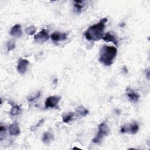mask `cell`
Segmentation results:
<instances>
[{
    "mask_svg": "<svg viewBox=\"0 0 150 150\" xmlns=\"http://www.w3.org/2000/svg\"><path fill=\"white\" fill-rule=\"evenodd\" d=\"M36 28L33 25L30 26L25 29L26 33L29 35H33L36 32Z\"/></svg>",
    "mask_w": 150,
    "mask_h": 150,
    "instance_id": "ac0fdd59",
    "label": "cell"
},
{
    "mask_svg": "<svg viewBox=\"0 0 150 150\" xmlns=\"http://www.w3.org/2000/svg\"><path fill=\"white\" fill-rule=\"evenodd\" d=\"M9 134L11 136H18L21 133L20 128L19 126V124L15 121L13 123H12L9 127Z\"/></svg>",
    "mask_w": 150,
    "mask_h": 150,
    "instance_id": "ba28073f",
    "label": "cell"
},
{
    "mask_svg": "<svg viewBox=\"0 0 150 150\" xmlns=\"http://www.w3.org/2000/svg\"><path fill=\"white\" fill-rule=\"evenodd\" d=\"M86 2L83 1H73L74 11L77 13H81L86 6Z\"/></svg>",
    "mask_w": 150,
    "mask_h": 150,
    "instance_id": "8fae6325",
    "label": "cell"
},
{
    "mask_svg": "<svg viewBox=\"0 0 150 150\" xmlns=\"http://www.w3.org/2000/svg\"><path fill=\"white\" fill-rule=\"evenodd\" d=\"M10 34L12 36L16 38H21L23 34L21 26L19 24H16L10 30Z\"/></svg>",
    "mask_w": 150,
    "mask_h": 150,
    "instance_id": "9c48e42d",
    "label": "cell"
},
{
    "mask_svg": "<svg viewBox=\"0 0 150 150\" xmlns=\"http://www.w3.org/2000/svg\"><path fill=\"white\" fill-rule=\"evenodd\" d=\"M110 129L105 122H101L98 126V132L96 136L91 139V142L94 144H100L103 138L107 136L110 133Z\"/></svg>",
    "mask_w": 150,
    "mask_h": 150,
    "instance_id": "3957f363",
    "label": "cell"
},
{
    "mask_svg": "<svg viewBox=\"0 0 150 150\" xmlns=\"http://www.w3.org/2000/svg\"><path fill=\"white\" fill-rule=\"evenodd\" d=\"M54 139V136L49 131L45 132L42 137V141L45 145H49Z\"/></svg>",
    "mask_w": 150,
    "mask_h": 150,
    "instance_id": "4fadbf2b",
    "label": "cell"
},
{
    "mask_svg": "<svg viewBox=\"0 0 150 150\" xmlns=\"http://www.w3.org/2000/svg\"><path fill=\"white\" fill-rule=\"evenodd\" d=\"M60 100L61 97L59 96H51L48 97L45 102V108H58V104Z\"/></svg>",
    "mask_w": 150,
    "mask_h": 150,
    "instance_id": "277c9868",
    "label": "cell"
},
{
    "mask_svg": "<svg viewBox=\"0 0 150 150\" xmlns=\"http://www.w3.org/2000/svg\"><path fill=\"white\" fill-rule=\"evenodd\" d=\"M126 93L128 99L132 103H137L139 98V95L138 93L135 91L134 90L127 88H126Z\"/></svg>",
    "mask_w": 150,
    "mask_h": 150,
    "instance_id": "52a82bcc",
    "label": "cell"
},
{
    "mask_svg": "<svg viewBox=\"0 0 150 150\" xmlns=\"http://www.w3.org/2000/svg\"><path fill=\"white\" fill-rule=\"evenodd\" d=\"M43 122H44V119H43H43H41L39 122H38V123H37L35 126L32 127V128L30 129L31 131H34V130H35L37 128L39 127V126L41 125V124H42Z\"/></svg>",
    "mask_w": 150,
    "mask_h": 150,
    "instance_id": "7402d4cb",
    "label": "cell"
},
{
    "mask_svg": "<svg viewBox=\"0 0 150 150\" xmlns=\"http://www.w3.org/2000/svg\"><path fill=\"white\" fill-rule=\"evenodd\" d=\"M11 105L12 108L10 111V114L11 116L18 115L21 112V108L20 105L15 104H11Z\"/></svg>",
    "mask_w": 150,
    "mask_h": 150,
    "instance_id": "5bb4252c",
    "label": "cell"
},
{
    "mask_svg": "<svg viewBox=\"0 0 150 150\" xmlns=\"http://www.w3.org/2000/svg\"><path fill=\"white\" fill-rule=\"evenodd\" d=\"M107 21L108 19L107 18H104L98 23L90 26L84 32L86 39L88 41H98L102 39Z\"/></svg>",
    "mask_w": 150,
    "mask_h": 150,
    "instance_id": "6da1fadb",
    "label": "cell"
},
{
    "mask_svg": "<svg viewBox=\"0 0 150 150\" xmlns=\"http://www.w3.org/2000/svg\"><path fill=\"white\" fill-rule=\"evenodd\" d=\"M15 48V42L13 40H11L7 43V50L8 52L12 50Z\"/></svg>",
    "mask_w": 150,
    "mask_h": 150,
    "instance_id": "d6986e66",
    "label": "cell"
},
{
    "mask_svg": "<svg viewBox=\"0 0 150 150\" xmlns=\"http://www.w3.org/2000/svg\"><path fill=\"white\" fill-rule=\"evenodd\" d=\"M76 112L78 114V115L80 116V117H86L89 112L88 110L82 105L76 108Z\"/></svg>",
    "mask_w": 150,
    "mask_h": 150,
    "instance_id": "2e32d148",
    "label": "cell"
},
{
    "mask_svg": "<svg viewBox=\"0 0 150 150\" xmlns=\"http://www.w3.org/2000/svg\"><path fill=\"white\" fill-rule=\"evenodd\" d=\"M41 95V93L40 92H38L36 94H34L33 96H30L28 98V101L29 102H32L33 101L35 100H36V98H38Z\"/></svg>",
    "mask_w": 150,
    "mask_h": 150,
    "instance_id": "44dd1931",
    "label": "cell"
},
{
    "mask_svg": "<svg viewBox=\"0 0 150 150\" xmlns=\"http://www.w3.org/2000/svg\"><path fill=\"white\" fill-rule=\"evenodd\" d=\"M50 38L53 42H57L60 40H66L67 39V34L65 33H60L59 32H54L50 35Z\"/></svg>",
    "mask_w": 150,
    "mask_h": 150,
    "instance_id": "30bf717a",
    "label": "cell"
},
{
    "mask_svg": "<svg viewBox=\"0 0 150 150\" xmlns=\"http://www.w3.org/2000/svg\"><path fill=\"white\" fill-rule=\"evenodd\" d=\"M117 54L116 47L111 46L103 45L100 50L98 61L105 66H111Z\"/></svg>",
    "mask_w": 150,
    "mask_h": 150,
    "instance_id": "7a4b0ae2",
    "label": "cell"
},
{
    "mask_svg": "<svg viewBox=\"0 0 150 150\" xmlns=\"http://www.w3.org/2000/svg\"><path fill=\"white\" fill-rule=\"evenodd\" d=\"M74 117V113L73 112H69L62 116V120L64 123H68L73 119Z\"/></svg>",
    "mask_w": 150,
    "mask_h": 150,
    "instance_id": "e0dca14e",
    "label": "cell"
},
{
    "mask_svg": "<svg viewBox=\"0 0 150 150\" xmlns=\"http://www.w3.org/2000/svg\"><path fill=\"white\" fill-rule=\"evenodd\" d=\"M6 131V127L4 126V125H2L1 124V127H0V139L1 141L3 139L4 137L5 136Z\"/></svg>",
    "mask_w": 150,
    "mask_h": 150,
    "instance_id": "ffe728a7",
    "label": "cell"
},
{
    "mask_svg": "<svg viewBox=\"0 0 150 150\" xmlns=\"http://www.w3.org/2000/svg\"><path fill=\"white\" fill-rule=\"evenodd\" d=\"M49 38L48 32L45 29H43L34 36V40L38 43H43L47 41Z\"/></svg>",
    "mask_w": 150,
    "mask_h": 150,
    "instance_id": "5b68a950",
    "label": "cell"
},
{
    "mask_svg": "<svg viewBox=\"0 0 150 150\" xmlns=\"http://www.w3.org/2000/svg\"><path fill=\"white\" fill-rule=\"evenodd\" d=\"M120 132L121 133H125L128 132V125H122L121 127V129H120Z\"/></svg>",
    "mask_w": 150,
    "mask_h": 150,
    "instance_id": "603a6c76",
    "label": "cell"
},
{
    "mask_svg": "<svg viewBox=\"0 0 150 150\" xmlns=\"http://www.w3.org/2000/svg\"><path fill=\"white\" fill-rule=\"evenodd\" d=\"M139 129V125L138 124L134 122L132 124H130L128 125V132H129L131 134H135Z\"/></svg>",
    "mask_w": 150,
    "mask_h": 150,
    "instance_id": "9a60e30c",
    "label": "cell"
},
{
    "mask_svg": "<svg viewBox=\"0 0 150 150\" xmlns=\"http://www.w3.org/2000/svg\"><path fill=\"white\" fill-rule=\"evenodd\" d=\"M29 64V60L25 59L20 58L18 60V63L17 66L18 71L21 74H25L27 71V68Z\"/></svg>",
    "mask_w": 150,
    "mask_h": 150,
    "instance_id": "8992f818",
    "label": "cell"
},
{
    "mask_svg": "<svg viewBox=\"0 0 150 150\" xmlns=\"http://www.w3.org/2000/svg\"><path fill=\"white\" fill-rule=\"evenodd\" d=\"M102 39L104 40L106 42H112L115 46H118V41L116 38V36L112 34L111 32H108L105 33V35L103 37Z\"/></svg>",
    "mask_w": 150,
    "mask_h": 150,
    "instance_id": "7c38bea8",
    "label": "cell"
}]
</instances>
